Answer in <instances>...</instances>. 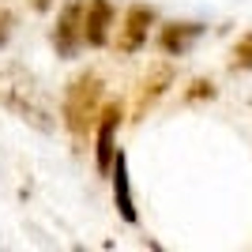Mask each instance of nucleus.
<instances>
[{
  "label": "nucleus",
  "instance_id": "nucleus-13",
  "mask_svg": "<svg viewBox=\"0 0 252 252\" xmlns=\"http://www.w3.org/2000/svg\"><path fill=\"white\" fill-rule=\"evenodd\" d=\"M31 4H34V11H45V8L53 4V0H31Z\"/></svg>",
  "mask_w": 252,
  "mask_h": 252
},
{
  "label": "nucleus",
  "instance_id": "nucleus-6",
  "mask_svg": "<svg viewBox=\"0 0 252 252\" xmlns=\"http://www.w3.org/2000/svg\"><path fill=\"white\" fill-rule=\"evenodd\" d=\"M173 79H177V75H173V68H169V64H155V68L143 75V83H139V91H136V109H132V113H136V121H143V117H147V109H155L158 98L173 87Z\"/></svg>",
  "mask_w": 252,
  "mask_h": 252
},
{
  "label": "nucleus",
  "instance_id": "nucleus-12",
  "mask_svg": "<svg viewBox=\"0 0 252 252\" xmlns=\"http://www.w3.org/2000/svg\"><path fill=\"white\" fill-rule=\"evenodd\" d=\"M11 38V11H0V45Z\"/></svg>",
  "mask_w": 252,
  "mask_h": 252
},
{
  "label": "nucleus",
  "instance_id": "nucleus-3",
  "mask_svg": "<svg viewBox=\"0 0 252 252\" xmlns=\"http://www.w3.org/2000/svg\"><path fill=\"white\" fill-rule=\"evenodd\" d=\"M83 15H87V0H68L57 15V27H53V45L61 57H75L79 45H83Z\"/></svg>",
  "mask_w": 252,
  "mask_h": 252
},
{
  "label": "nucleus",
  "instance_id": "nucleus-8",
  "mask_svg": "<svg viewBox=\"0 0 252 252\" xmlns=\"http://www.w3.org/2000/svg\"><path fill=\"white\" fill-rule=\"evenodd\" d=\"M113 203H117V215L128 222V226H136L139 222V211H136V200H132V181H128V158L125 151H117L113 158Z\"/></svg>",
  "mask_w": 252,
  "mask_h": 252
},
{
  "label": "nucleus",
  "instance_id": "nucleus-4",
  "mask_svg": "<svg viewBox=\"0 0 252 252\" xmlns=\"http://www.w3.org/2000/svg\"><path fill=\"white\" fill-rule=\"evenodd\" d=\"M121 117L125 109L121 105H102V117H98V147H94V166L102 177L113 173V158H117V128H121Z\"/></svg>",
  "mask_w": 252,
  "mask_h": 252
},
{
  "label": "nucleus",
  "instance_id": "nucleus-7",
  "mask_svg": "<svg viewBox=\"0 0 252 252\" xmlns=\"http://www.w3.org/2000/svg\"><path fill=\"white\" fill-rule=\"evenodd\" d=\"M113 31V4L109 0H87V15H83V42L91 49H102L109 42Z\"/></svg>",
  "mask_w": 252,
  "mask_h": 252
},
{
  "label": "nucleus",
  "instance_id": "nucleus-11",
  "mask_svg": "<svg viewBox=\"0 0 252 252\" xmlns=\"http://www.w3.org/2000/svg\"><path fill=\"white\" fill-rule=\"evenodd\" d=\"M215 98V83L211 79H192L185 91V102H211Z\"/></svg>",
  "mask_w": 252,
  "mask_h": 252
},
{
  "label": "nucleus",
  "instance_id": "nucleus-5",
  "mask_svg": "<svg viewBox=\"0 0 252 252\" xmlns=\"http://www.w3.org/2000/svg\"><path fill=\"white\" fill-rule=\"evenodd\" d=\"M151 23H155V11L147 4H132L121 19V31H117V49L121 53H139L147 45V34H151Z\"/></svg>",
  "mask_w": 252,
  "mask_h": 252
},
{
  "label": "nucleus",
  "instance_id": "nucleus-10",
  "mask_svg": "<svg viewBox=\"0 0 252 252\" xmlns=\"http://www.w3.org/2000/svg\"><path fill=\"white\" fill-rule=\"evenodd\" d=\"M230 68L233 72H252V31L237 38V45L230 53Z\"/></svg>",
  "mask_w": 252,
  "mask_h": 252
},
{
  "label": "nucleus",
  "instance_id": "nucleus-9",
  "mask_svg": "<svg viewBox=\"0 0 252 252\" xmlns=\"http://www.w3.org/2000/svg\"><path fill=\"white\" fill-rule=\"evenodd\" d=\"M203 31H207L203 23H169V27H162V34H158V45H162L166 57H185Z\"/></svg>",
  "mask_w": 252,
  "mask_h": 252
},
{
  "label": "nucleus",
  "instance_id": "nucleus-1",
  "mask_svg": "<svg viewBox=\"0 0 252 252\" xmlns=\"http://www.w3.org/2000/svg\"><path fill=\"white\" fill-rule=\"evenodd\" d=\"M0 105L11 117H19L23 125L38 128V132H53L57 128V113H53L49 94L38 87L34 72H27L15 61H0Z\"/></svg>",
  "mask_w": 252,
  "mask_h": 252
},
{
  "label": "nucleus",
  "instance_id": "nucleus-2",
  "mask_svg": "<svg viewBox=\"0 0 252 252\" xmlns=\"http://www.w3.org/2000/svg\"><path fill=\"white\" fill-rule=\"evenodd\" d=\"M61 113H64V128L75 139H83L91 132V125H98V117H102V79L94 72L75 75L68 83V91H64Z\"/></svg>",
  "mask_w": 252,
  "mask_h": 252
}]
</instances>
